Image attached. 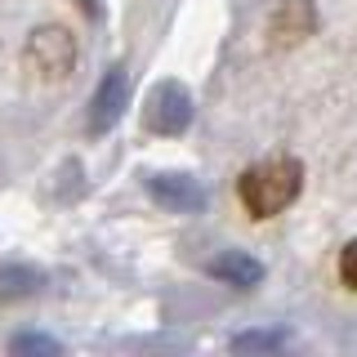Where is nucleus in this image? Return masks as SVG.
<instances>
[{
  "label": "nucleus",
  "instance_id": "8",
  "mask_svg": "<svg viewBox=\"0 0 357 357\" xmlns=\"http://www.w3.org/2000/svg\"><path fill=\"white\" fill-rule=\"evenodd\" d=\"M14 353H59V340H50V335H18Z\"/></svg>",
  "mask_w": 357,
  "mask_h": 357
},
{
  "label": "nucleus",
  "instance_id": "10",
  "mask_svg": "<svg viewBox=\"0 0 357 357\" xmlns=\"http://www.w3.org/2000/svg\"><path fill=\"white\" fill-rule=\"evenodd\" d=\"M277 344H282V335H237L232 349L245 353V349H277Z\"/></svg>",
  "mask_w": 357,
  "mask_h": 357
},
{
  "label": "nucleus",
  "instance_id": "7",
  "mask_svg": "<svg viewBox=\"0 0 357 357\" xmlns=\"http://www.w3.org/2000/svg\"><path fill=\"white\" fill-rule=\"evenodd\" d=\"M40 290V273L36 268H0V299H22Z\"/></svg>",
  "mask_w": 357,
  "mask_h": 357
},
{
  "label": "nucleus",
  "instance_id": "5",
  "mask_svg": "<svg viewBox=\"0 0 357 357\" xmlns=\"http://www.w3.org/2000/svg\"><path fill=\"white\" fill-rule=\"evenodd\" d=\"M148 192L161 201L165 210H178V215H192V210L206 206V192H201L197 178H188V174H152Z\"/></svg>",
  "mask_w": 357,
  "mask_h": 357
},
{
  "label": "nucleus",
  "instance_id": "4",
  "mask_svg": "<svg viewBox=\"0 0 357 357\" xmlns=\"http://www.w3.org/2000/svg\"><path fill=\"white\" fill-rule=\"evenodd\" d=\"M126 98H130V81H126V72H121V67H112L103 81H98L94 98H89V130L103 134V130L116 126V116L126 112Z\"/></svg>",
  "mask_w": 357,
  "mask_h": 357
},
{
  "label": "nucleus",
  "instance_id": "2",
  "mask_svg": "<svg viewBox=\"0 0 357 357\" xmlns=\"http://www.w3.org/2000/svg\"><path fill=\"white\" fill-rule=\"evenodd\" d=\"M22 63H27L31 76H40V81H63L67 72L76 67V36L67 27H40L31 31L27 50H22Z\"/></svg>",
  "mask_w": 357,
  "mask_h": 357
},
{
  "label": "nucleus",
  "instance_id": "1",
  "mask_svg": "<svg viewBox=\"0 0 357 357\" xmlns=\"http://www.w3.org/2000/svg\"><path fill=\"white\" fill-rule=\"evenodd\" d=\"M299 188H304V165L295 156H268V161L250 165L237 178V197H241L245 215H255V219L282 215L290 201L299 197Z\"/></svg>",
  "mask_w": 357,
  "mask_h": 357
},
{
  "label": "nucleus",
  "instance_id": "6",
  "mask_svg": "<svg viewBox=\"0 0 357 357\" xmlns=\"http://www.w3.org/2000/svg\"><path fill=\"white\" fill-rule=\"evenodd\" d=\"M206 273L219 277L223 286H237V290H250V286L264 282V264L250 259V255H241V250H223V255H215V259L206 264Z\"/></svg>",
  "mask_w": 357,
  "mask_h": 357
},
{
  "label": "nucleus",
  "instance_id": "9",
  "mask_svg": "<svg viewBox=\"0 0 357 357\" xmlns=\"http://www.w3.org/2000/svg\"><path fill=\"white\" fill-rule=\"evenodd\" d=\"M340 282L349 290H357V241H349L340 250Z\"/></svg>",
  "mask_w": 357,
  "mask_h": 357
},
{
  "label": "nucleus",
  "instance_id": "3",
  "mask_svg": "<svg viewBox=\"0 0 357 357\" xmlns=\"http://www.w3.org/2000/svg\"><path fill=\"white\" fill-rule=\"evenodd\" d=\"M188 121H192V98H188V89L174 85V81H161L152 89L148 107H143V126L152 134H183Z\"/></svg>",
  "mask_w": 357,
  "mask_h": 357
}]
</instances>
